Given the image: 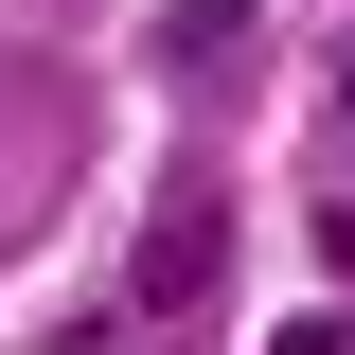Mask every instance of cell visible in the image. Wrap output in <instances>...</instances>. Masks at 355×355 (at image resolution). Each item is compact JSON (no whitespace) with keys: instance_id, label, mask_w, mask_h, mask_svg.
<instances>
[{"instance_id":"6da1fadb","label":"cell","mask_w":355,"mask_h":355,"mask_svg":"<svg viewBox=\"0 0 355 355\" xmlns=\"http://www.w3.org/2000/svg\"><path fill=\"white\" fill-rule=\"evenodd\" d=\"M142 302H214V214H160L142 231Z\"/></svg>"}]
</instances>
